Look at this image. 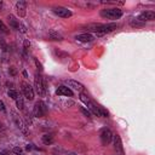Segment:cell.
<instances>
[{
    "label": "cell",
    "mask_w": 155,
    "mask_h": 155,
    "mask_svg": "<svg viewBox=\"0 0 155 155\" xmlns=\"http://www.w3.org/2000/svg\"><path fill=\"white\" fill-rule=\"evenodd\" d=\"M117 28V24L115 23H109V24H90L87 27V30L90 31H94L98 34H105V33H110L113 30H115Z\"/></svg>",
    "instance_id": "6da1fadb"
},
{
    "label": "cell",
    "mask_w": 155,
    "mask_h": 155,
    "mask_svg": "<svg viewBox=\"0 0 155 155\" xmlns=\"http://www.w3.org/2000/svg\"><path fill=\"white\" fill-rule=\"evenodd\" d=\"M101 16L103 18H107V19H119L121 16H122V11L117 7H113V8H105V10H102L101 11Z\"/></svg>",
    "instance_id": "7a4b0ae2"
},
{
    "label": "cell",
    "mask_w": 155,
    "mask_h": 155,
    "mask_svg": "<svg viewBox=\"0 0 155 155\" xmlns=\"http://www.w3.org/2000/svg\"><path fill=\"white\" fill-rule=\"evenodd\" d=\"M34 87H35V91L39 96H44L45 93V82H44V79L41 76V74L36 73L35 74V79H34Z\"/></svg>",
    "instance_id": "3957f363"
},
{
    "label": "cell",
    "mask_w": 155,
    "mask_h": 155,
    "mask_svg": "<svg viewBox=\"0 0 155 155\" xmlns=\"http://www.w3.org/2000/svg\"><path fill=\"white\" fill-rule=\"evenodd\" d=\"M80 99H81V101L87 105V108H88V110L91 111V114H94V115H98V116H99L97 107H96V105H94V103L88 98V96H87V94H85V93H80Z\"/></svg>",
    "instance_id": "277c9868"
},
{
    "label": "cell",
    "mask_w": 155,
    "mask_h": 155,
    "mask_svg": "<svg viewBox=\"0 0 155 155\" xmlns=\"http://www.w3.org/2000/svg\"><path fill=\"white\" fill-rule=\"evenodd\" d=\"M46 111H47L46 104H45L42 101H38V102L35 103V105H34V109H33L34 115H35L36 117H41V116H44V115L46 114Z\"/></svg>",
    "instance_id": "5b68a950"
},
{
    "label": "cell",
    "mask_w": 155,
    "mask_h": 155,
    "mask_svg": "<svg viewBox=\"0 0 155 155\" xmlns=\"http://www.w3.org/2000/svg\"><path fill=\"white\" fill-rule=\"evenodd\" d=\"M113 136H114V134L111 133V131H110L109 128H107V127L102 128L101 132H99V137H101L102 144H104V145H107V144H109V143L111 142Z\"/></svg>",
    "instance_id": "8992f818"
},
{
    "label": "cell",
    "mask_w": 155,
    "mask_h": 155,
    "mask_svg": "<svg viewBox=\"0 0 155 155\" xmlns=\"http://www.w3.org/2000/svg\"><path fill=\"white\" fill-rule=\"evenodd\" d=\"M22 91H23L24 97H25L28 101H33V99H34V88H33L29 84L22 82Z\"/></svg>",
    "instance_id": "52a82bcc"
},
{
    "label": "cell",
    "mask_w": 155,
    "mask_h": 155,
    "mask_svg": "<svg viewBox=\"0 0 155 155\" xmlns=\"http://www.w3.org/2000/svg\"><path fill=\"white\" fill-rule=\"evenodd\" d=\"M12 119H13V121H15V124L17 125V127L23 132V133H27L28 131H27V126H25V124H24V121L21 119V116L16 113V111H12Z\"/></svg>",
    "instance_id": "ba28073f"
},
{
    "label": "cell",
    "mask_w": 155,
    "mask_h": 155,
    "mask_svg": "<svg viewBox=\"0 0 155 155\" xmlns=\"http://www.w3.org/2000/svg\"><path fill=\"white\" fill-rule=\"evenodd\" d=\"M15 8H16V12L19 17H24L25 13H27V2L23 1V0H19V1L16 2Z\"/></svg>",
    "instance_id": "9c48e42d"
},
{
    "label": "cell",
    "mask_w": 155,
    "mask_h": 155,
    "mask_svg": "<svg viewBox=\"0 0 155 155\" xmlns=\"http://www.w3.org/2000/svg\"><path fill=\"white\" fill-rule=\"evenodd\" d=\"M53 12H54L57 16L62 17V18H68V17H70V16L73 15L70 10H68V8L63 7V6H57V7H54V8H53Z\"/></svg>",
    "instance_id": "30bf717a"
},
{
    "label": "cell",
    "mask_w": 155,
    "mask_h": 155,
    "mask_svg": "<svg viewBox=\"0 0 155 155\" xmlns=\"http://www.w3.org/2000/svg\"><path fill=\"white\" fill-rule=\"evenodd\" d=\"M113 139H114V148L116 150V154L117 155H125V151H124V147H122V142H121L120 136L115 134V136H113Z\"/></svg>",
    "instance_id": "8fae6325"
},
{
    "label": "cell",
    "mask_w": 155,
    "mask_h": 155,
    "mask_svg": "<svg viewBox=\"0 0 155 155\" xmlns=\"http://www.w3.org/2000/svg\"><path fill=\"white\" fill-rule=\"evenodd\" d=\"M137 19L140 22H144V23H145V21H154L155 19V12L154 11H144L138 16Z\"/></svg>",
    "instance_id": "7c38bea8"
},
{
    "label": "cell",
    "mask_w": 155,
    "mask_h": 155,
    "mask_svg": "<svg viewBox=\"0 0 155 155\" xmlns=\"http://www.w3.org/2000/svg\"><path fill=\"white\" fill-rule=\"evenodd\" d=\"M56 94L57 96H67V97H73V91L67 87V86H59L56 90Z\"/></svg>",
    "instance_id": "4fadbf2b"
},
{
    "label": "cell",
    "mask_w": 155,
    "mask_h": 155,
    "mask_svg": "<svg viewBox=\"0 0 155 155\" xmlns=\"http://www.w3.org/2000/svg\"><path fill=\"white\" fill-rule=\"evenodd\" d=\"M7 21L10 23V27L16 29V30H19V25H21V22L18 19H16V17L13 15H8L7 16Z\"/></svg>",
    "instance_id": "5bb4252c"
},
{
    "label": "cell",
    "mask_w": 155,
    "mask_h": 155,
    "mask_svg": "<svg viewBox=\"0 0 155 155\" xmlns=\"http://www.w3.org/2000/svg\"><path fill=\"white\" fill-rule=\"evenodd\" d=\"M65 82L68 84V86H69V87H73L74 90L79 91V92L84 91V85H82V84H80V82H78V81H75V80H67Z\"/></svg>",
    "instance_id": "9a60e30c"
},
{
    "label": "cell",
    "mask_w": 155,
    "mask_h": 155,
    "mask_svg": "<svg viewBox=\"0 0 155 155\" xmlns=\"http://www.w3.org/2000/svg\"><path fill=\"white\" fill-rule=\"evenodd\" d=\"M94 38H93V35H91V34H80V35H78L76 36V40L78 41H81V42H90V41H92Z\"/></svg>",
    "instance_id": "2e32d148"
},
{
    "label": "cell",
    "mask_w": 155,
    "mask_h": 155,
    "mask_svg": "<svg viewBox=\"0 0 155 155\" xmlns=\"http://www.w3.org/2000/svg\"><path fill=\"white\" fill-rule=\"evenodd\" d=\"M41 140H42V143L46 144V145L52 144V143H53V136H52V134H44L42 138H41Z\"/></svg>",
    "instance_id": "e0dca14e"
},
{
    "label": "cell",
    "mask_w": 155,
    "mask_h": 155,
    "mask_svg": "<svg viewBox=\"0 0 155 155\" xmlns=\"http://www.w3.org/2000/svg\"><path fill=\"white\" fill-rule=\"evenodd\" d=\"M15 101H16V105H17V108H18L19 110H23V109H24V101H23V97L19 94Z\"/></svg>",
    "instance_id": "ac0fdd59"
},
{
    "label": "cell",
    "mask_w": 155,
    "mask_h": 155,
    "mask_svg": "<svg viewBox=\"0 0 155 155\" xmlns=\"http://www.w3.org/2000/svg\"><path fill=\"white\" fill-rule=\"evenodd\" d=\"M48 35H50V38H51L52 40H63V36H62L59 33L54 31V30H51Z\"/></svg>",
    "instance_id": "d6986e66"
},
{
    "label": "cell",
    "mask_w": 155,
    "mask_h": 155,
    "mask_svg": "<svg viewBox=\"0 0 155 155\" xmlns=\"http://www.w3.org/2000/svg\"><path fill=\"white\" fill-rule=\"evenodd\" d=\"M97 109H98V114H99V116H104V117H107V116H108V111H107L103 107L97 105Z\"/></svg>",
    "instance_id": "ffe728a7"
},
{
    "label": "cell",
    "mask_w": 155,
    "mask_h": 155,
    "mask_svg": "<svg viewBox=\"0 0 155 155\" xmlns=\"http://www.w3.org/2000/svg\"><path fill=\"white\" fill-rule=\"evenodd\" d=\"M144 24H145L144 22H140V21H138L137 18L131 21V25H132V27H143Z\"/></svg>",
    "instance_id": "44dd1931"
},
{
    "label": "cell",
    "mask_w": 155,
    "mask_h": 155,
    "mask_svg": "<svg viewBox=\"0 0 155 155\" xmlns=\"http://www.w3.org/2000/svg\"><path fill=\"white\" fill-rule=\"evenodd\" d=\"M7 94H8V97L12 98V99H16V98L19 96V93H18L16 90H10V91L7 92Z\"/></svg>",
    "instance_id": "7402d4cb"
},
{
    "label": "cell",
    "mask_w": 155,
    "mask_h": 155,
    "mask_svg": "<svg viewBox=\"0 0 155 155\" xmlns=\"http://www.w3.org/2000/svg\"><path fill=\"white\" fill-rule=\"evenodd\" d=\"M0 31H2L4 34H8L10 33V30H8V28L5 25V23L0 19Z\"/></svg>",
    "instance_id": "603a6c76"
},
{
    "label": "cell",
    "mask_w": 155,
    "mask_h": 155,
    "mask_svg": "<svg viewBox=\"0 0 155 155\" xmlns=\"http://www.w3.org/2000/svg\"><path fill=\"white\" fill-rule=\"evenodd\" d=\"M13 153L17 154V155H23V150H22L19 147H15V148H13Z\"/></svg>",
    "instance_id": "cb8c5ba5"
},
{
    "label": "cell",
    "mask_w": 155,
    "mask_h": 155,
    "mask_svg": "<svg viewBox=\"0 0 155 155\" xmlns=\"http://www.w3.org/2000/svg\"><path fill=\"white\" fill-rule=\"evenodd\" d=\"M30 47V42L28 40H24V44H23V48H24V52H27Z\"/></svg>",
    "instance_id": "d4e9b609"
},
{
    "label": "cell",
    "mask_w": 155,
    "mask_h": 155,
    "mask_svg": "<svg viewBox=\"0 0 155 155\" xmlns=\"http://www.w3.org/2000/svg\"><path fill=\"white\" fill-rule=\"evenodd\" d=\"M34 62H35V65H36V68H38V70H39V71L41 73V71H42V65H41V63H40V62H39V61L36 59V58L34 59Z\"/></svg>",
    "instance_id": "484cf974"
},
{
    "label": "cell",
    "mask_w": 155,
    "mask_h": 155,
    "mask_svg": "<svg viewBox=\"0 0 155 155\" xmlns=\"http://www.w3.org/2000/svg\"><path fill=\"white\" fill-rule=\"evenodd\" d=\"M80 110H81V113L84 114V115H86V116H91V111L88 110V109H85V108H80Z\"/></svg>",
    "instance_id": "4316f807"
},
{
    "label": "cell",
    "mask_w": 155,
    "mask_h": 155,
    "mask_svg": "<svg viewBox=\"0 0 155 155\" xmlns=\"http://www.w3.org/2000/svg\"><path fill=\"white\" fill-rule=\"evenodd\" d=\"M0 111H2V113H6V108H5V104H4V102L0 99Z\"/></svg>",
    "instance_id": "83f0119b"
},
{
    "label": "cell",
    "mask_w": 155,
    "mask_h": 155,
    "mask_svg": "<svg viewBox=\"0 0 155 155\" xmlns=\"http://www.w3.org/2000/svg\"><path fill=\"white\" fill-rule=\"evenodd\" d=\"M19 31H21V33H27V28H25V25L22 24V23H21V25H19Z\"/></svg>",
    "instance_id": "f1b7e54d"
},
{
    "label": "cell",
    "mask_w": 155,
    "mask_h": 155,
    "mask_svg": "<svg viewBox=\"0 0 155 155\" xmlns=\"http://www.w3.org/2000/svg\"><path fill=\"white\" fill-rule=\"evenodd\" d=\"M4 133H5V127H4V125L0 122V136L4 134Z\"/></svg>",
    "instance_id": "f546056e"
},
{
    "label": "cell",
    "mask_w": 155,
    "mask_h": 155,
    "mask_svg": "<svg viewBox=\"0 0 155 155\" xmlns=\"http://www.w3.org/2000/svg\"><path fill=\"white\" fill-rule=\"evenodd\" d=\"M10 73H11L12 75H15V74H16V70H15V68H13V67H12V68L10 69Z\"/></svg>",
    "instance_id": "4dcf8cb0"
},
{
    "label": "cell",
    "mask_w": 155,
    "mask_h": 155,
    "mask_svg": "<svg viewBox=\"0 0 155 155\" xmlns=\"http://www.w3.org/2000/svg\"><path fill=\"white\" fill-rule=\"evenodd\" d=\"M0 8H2V1H0Z\"/></svg>",
    "instance_id": "1f68e13d"
},
{
    "label": "cell",
    "mask_w": 155,
    "mask_h": 155,
    "mask_svg": "<svg viewBox=\"0 0 155 155\" xmlns=\"http://www.w3.org/2000/svg\"><path fill=\"white\" fill-rule=\"evenodd\" d=\"M0 155H5V153H2V151H0Z\"/></svg>",
    "instance_id": "d6a6232c"
},
{
    "label": "cell",
    "mask_w": 155,
    "mask_h": 155,
    "mask_svg": "<svg viewBox=\"0 0 155 155\" xmlns=\"http://www.w3.org/2000/svg\"><path fill=\"white\" fill-rule=\"evenodd\" d=\"M69 155H75V154H74V153H70V154H69Z\"/></svg>",
    "instance_id": "836d02e7"
},
{
    "label": "cell",
    "mask_w": 155,
    "mask_h": 155,
    "mask_svg": "<svg viewBox=\"0 0 155 155\" xmlns=\"http://www.w3.org/2000/svg\"><path fill=\"white\" fill-rule=\"evenodd\" d=\"M0 42H1V39H0Z\"/></svg>",
    "instance_id": "e575fe53"
}]
</instances>
